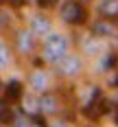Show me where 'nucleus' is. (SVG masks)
Returning a JSON list of instances; mask_svg holds the SVG:
<instances>
[{
	"label": "nucleus",
	"instance_id": "obj_1",
	"mask_svg": "<svg viewBox=\"0 0 118 127\" xmlns=\"http://www.w3.org/2000/svg\"><path fill=\"white\" fill-rule=\"evenodd\" d=\"M68 37L66 35H59V33H52L46 37L44 46H42V59L48 64H57L61 57L68 55Z\"/></svg>",
	"mask_w": 118,
	"mask_h": 127
},
{
	"label": "nucleus",
	"instance_id": "obj_2",
	"mask_svg": "<svg viewBox=\"0 0 118 127\" xmlns=\"http://www.w3.org/2000/svg\"><path fill=\"white\" fill-rule=\"evenodd\" d=\"M59 15H61V22L70 26H81L88 22V9L79 0H66L59 9Z\"/></svg>",
	"mask_w": 118,
	"mask_h": 127
},
{
	"label": "nucleus",
	"instance_id": "obj_3",
	"mask_svg": "<svg viewBox=\"0 0 118 127\" xmlns=\"http://www.w3.org/2000/svg\"><path fill=\"white\" fill-rule=\"evenodd\" d=\"M83 70V64L77 55H66L57 62V75L66 77V79H72V77H79Z\"/></svg>",
	"mask_w": 118,
	"mask_h": 127
},
{
	"label": "nucleus",
	"instance_id": "obj_4",
	"mask_svg": "<svg viewBox=\"0 0 118 127\" xmlns=\"http://www.w3.org/2000/svg\"><path fill=\"white\" fill-rule=\"evenodd\" d=\"M64 110V103L59 99V94L57 92H44L42 96H39V112L46 116H55L59 114Z\"/></svg>",
	"mask_w": 118,
	"mask_h": 127
},
{
	"label": "nucleus",
	"instance_id": "obj_5",
	"mask_svg": "<svg viewBox=\"0 0 118 127\" xmlns=\"http://www.w3.org/2000/svg\"><path fill=\"white\" fill-rule=\"evenodd\" d=\"M35 33L28 29V31H18V35H15V48L18 53H22V55H33L35 51Z\"/></svg>",
	"mask_w": 118,
	"mask_h": 127
},
{
	"label": "nucleus",
	"instance_id": "obj_6",
	"mask_svg": "<svg viewBox=\"0 0 118 127\" xmlns=\"http://www.w3.org/2000/svg\"><path fill=\"white\" fill-rule=\"evenodd\" d=\"M116 31H118L116 22H114V20H107V18H103V15L92 24V35H96V37H112Z\"/></svg>",
	"mask_w": 118,
	"mask_h": 127
},
{
	"label": "nucleus",
	"instance_id": "obj_7",
	"mask_svg": "<svg viewBox=\"0 0 118 127\" xmlns=\"http://www.w3.org/2000/svg\"><path fill=\"white\" fill-rule=\"evenodd\" d=\"M28 83H31V88L35 90V92H39V94H44V92H48V75L44 72V70H33L31 75H28Z\"/></svg>",
	"mask_w": 118,
	"mask_h": 127
},
{
	"label": "nucleus",
	"instance_id": "obj_8",
	"mask_svg": "<svg viewBox=\"0 0 118 127\" xmlns=\"http://www.w3.org/2000/svg\"><path fill=\"white\" fill-rule=\"evenodd\" d=\"M31 31H33L37 37H44V35H48V31H50V20H48L44 13H37V15H33V18H31Z\"/></svg>",
	"mask_w": 118,
	"mask_h": 127
},
{
	"label": "nucleus",
	"instance_id": "obj_9",
	"mask_svg": "<svg viewBox=\"0 0 118 127\" xmlns=\"http://www.w3.org/2000/svg\"><path fill=\"white\" fill-rule=\"evenodd\" d=\"M98 15L118 22V0H101L98 2Z\"/></svg>",
	"mask_w": 118,
	"mask_h": 127
},
{
	"label": "nucleus",
	"instance_id": "obj_10",
	"mask_svg": "<svg viewBox=\"0 0 118 127\" xmlns=\"http://www.w3.org/2000/svg\"><path fill=\"white\" fill-rule=\"evenodd\" d=\"M4 94H7V99L9 101H20L22 96H24V88H22V83L18 81V79H11L7 86H4Z\"/></svg>",
	"mask_w": 118,
	"mask_h": 127
},
{
	"label": "nucleus",
	"instance_id": "obj_11",
	"mask_svg": "<svg viewBox=\"0 0 118 127\" xmlns=\"http://www.w3.org/2000/svg\"><path fill=\"white\" fill-rule=\"evenodd\" d=\"M20 101H22V114L31 116V118H35L39 114V99H35V96H22Z\"/></svg>",
	"mask_w": 118,
	"mask_h": 127
},
{
	"label": "nucleus",
	"instance_id": "obj_12",
	"mask_svg": "<svg viewBox=\"0 0 118 127\" xmlns=\"http://www.w3.org/2000/svg\"><path fill=\"white\" fill-rule=\"evenodd\" d=\"M9 99L4 96V99H0V125H11L13 118H15V114H13L11 105H9Z\"/></svg>",
	"mask_w": 118,
	"mask_h": 127
},
{
	"label": "nucleus",
	"instance_id": "obj_13",
	"mask_svg": "<svg viewBox=\"0 0 118 127\" xmlns=\"http://www.w3.org/2000/svg\"><path fill=\"white\" fill-rule=\"evenodd\" d=\"M81 46H83V53H88V55H96V53H101V37L90 35V37H85L83 42H81Z\"/></svg>",
	"mask_w": 118,
	"mask_h": 127
},
{
	"label": "nucleus",
	"instance_id": "obj_14",
	"mask_svg": "<svg viewBox=\"0 0 118 127\" xmlns=\"http://www.w3.org/2000/svg\"><path fill=\"white\" fill-rule=\"evenodd\" d=\"M9 59H11V53H9V46L4 42H0V68L9 66Z\"/></svg>",
	"mask_w": 118,
	"mask_h": 127
},
{
	"label": "nucleus",
	"instance_id": "obj_15",
	"mask_svg": "<svg viewBox=\"0 0 118 127\" xmlns=\"http://www.w3.org/2000/svg\"><path fill=\"white\" fill-rule=\"evenodd\" d=\"M31 125V121H28V116H15L13 118V123H11V127H28Z\"/></svg>",
	"mask_w": 118,
	"mask_h": 127
},
{
	"label": "nucleus",
	"instance_id": "obj_16",
	"mask_svg": "<svg viewBox=\"0 0 118 127\" xmlns=\"http://www.w3.org/2000/svg\"><path fill=\"white\" fill-rule=\"evenodd\" d=\"M57 4H59V0H37L39 9H55Z\"/></svg>",
	"mask_w": 118,
	"mask_h": 127
},
{
	"label": "nucleus",
	"instance_id": "obj_17",
	"mask_svg": "<svg viewBox=\"0 0 118 127\" xmlns=\"http://www.w3.org/2000/svg\"><path fill=\"white\" fill-rule=\"evenodd\" d=\"M7 4L13 7V9H20V7H24V4H26V0H7Z\"/></svg>",
	"mask_w": 118,
	"mask_h": 127
},
{
	"label": "nucleus",
	"instance_id": "obj_18",
	"mask_svg": "<svg viewBox=\"0 0 118 127\" xmlns=\"http://www.w3.org/2000/svg\"><path fill=\"white\" fill-rule=\"evenodd\" d=\"M28 127H48V125H46V123H44L39 116H35V118L31 121V125H28Z\"/></svg>",
	"mask_w": 118,
	"mask_h": 127
},
{
	"label": "nucleus",
	"instance_id": "obj_19",
	"mask_svg": "<svg viewBox=\"0 0 118 127\" xmlns=\"http://www.w3.org/2000/svg\"><path fill=\"white\" fill-rule=\"evenodd\" d=\"M7 22H9V18H7V13H2V11H0V26H4Z\"/></svg>",
	"mask_w": 118,
	"mask_h": 127
},
{
	"label": "nucleus",
	"instance_id": "obj_20",
	"mask_svg": "<svg viewBox=\"0 0 118 127\" xmlns=\"http://www.w3.org/2000/svg\"><path fill=\"white\" fill-rule=\"evenodd\" d=\"M109 39H112V44H114V48L118 51V31H116V33H114V35H112Z\"/></svg>",
	"mask_w": 118,
	"mask_h": 127
},
{
	"label": "nucleus",
	"instance_id": "obj_21",
	"mask_svg": "<svg viewBox=\"0 0 118 127\" xmlns=\"http://www.w3.org/2000/svg\"><path fill=\"white\" fill-rule=\"evenodd\" d=\"M50 127H68V125H66V123H52Z\"/></svg>",
	"mask_w": 118,
	"mask_h": 127
},
{
	"label": "nucleus",
	"instance_id": "obj_22",
	"mask_svg": "<svg viewBox=\"0 0 118 127\" xmlns=\"http://www.w3.org/2000/svg\"><path fill=\"white\" fill-rule=\"evenodd\" d=\"M4 92V83H2V79H0V94Z\"/></svg>",
	"mask_w": 118,
	"mask_h": 127
},
{
	"label": "nucleus",
	"instance_id": "obj_23",
	"mask_svg": "<svg viewBox=\"0 0 118 127\" xmlns=\"http://www.w3.org/2000/svg\"><path fill=\"white\" fill-rule=\"evenodd\" d=\"M83 2H90V0H83Z\"/></svg>",
	"mask_w": 118,
	"mask_h": 127
}]
</instances>
